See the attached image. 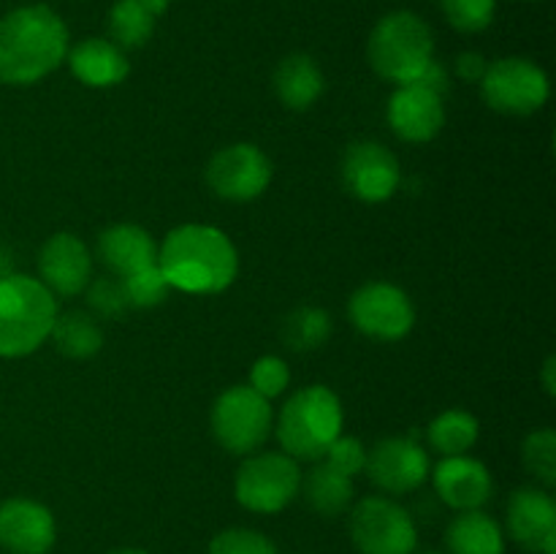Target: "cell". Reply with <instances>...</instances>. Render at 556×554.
<instances>
[{
  "instance_id": "12",
  "label": "cell",
  "mask_w": 556,
  "mask_h": 554,
  "mask_svg": "<svg viewBox=\"0 0 556 554\" xmlns=\"http://www.w3.org/2000/svg\"><path fill=\"white\" fill-rule=\"evenodd\" d=\"M204 174L212 193L226 201L244 204V201L264 196L271 177H275V168H271V161L261 147L239 141V144H228L217 150L206 163Z\"/></svg>"
},
{
  "instance_id": "6",
  "label": "cell",
  "mask_w": 556,
  "mask_h": 554,
  "mask_svg": "<svg viewBox=\"0 0 556 554\" xmlns=\"http://www.w3.org/2000/svg\"><path fill=\"white\" fill-rule=\"evenodd\" d=\"M299 487H302L299 462L282 451L253 454L242 462L233 478V494L239 505L253 514H280L296 500Z\"/></svg>"
},
{
  "instance_id": "36",
  "label": "cell",
  "mask_w": 556,
  "mask_h": 554,
  "mask_svg": "<svg viewBox=\"0 0 556 554\" xmlns=\"http://www.w3.org/2000/svg\"><path fill=\"white\" fill-rule=\"evenodd\" d=\"M556 358L548 356L546 362H543V373H541V380H543V389H546L548 396L556 394Z\"/></svg>"
},
{
  "instance_id": "10",
  "label": "cell",
  "mask_w": 556,
  "mask_h": 554,
  "mask_svg": "<svg viewBox=\"0 0 556 554\" xmlns=\"http://www.w3.org/2000/svg\"><path fill=\"white\" fill-rule=\"evenodd\" d=\"M386 117H389V125L396 134V139L410 141V144L432 141L445 125L443 85H440L438 65H429V71L421 79L396 85L394 96L389 98Z\"/></svg>"
},
{
  "instance_id": "9",
  "label": "cell",
  "mask_w": 556,
  "mask_h": 554,
  "mask_svg": "<svg viewBox=\"0 0 556 554\" xmlns=\"http://www.w3.org/2000/svg\"><path fill=\"white\" fill-rule=\"evenodd\" d=\"M489 109L500 114L527 117L548 101V76L541 65L527 58H500L489 63L486 74L478 81Z\"/></svg>"
},
{
  "instance_id": "38",
  "label": "cell",
  "mask_w": 556,
  "mask_h": 554,
  "mask_svg": "<svg viewBox=\"0 0 556 554\" xmlns=\"http://www.w3.org/2000/svg\"><path fill=\"white\" fill-rule=\"evenodd\" d=\"M0 277H3V253H0Z\"/></svg>"
},
{
  "instance_id": "28",
  "label": "cell",
  "mask_w": 556,
  "mask_h": 554,
  "mask_svg": "<svg viewBox=\"0 0 556 554\" xmlns=\"http://www.w3.org/2000/svg\"><path fill=\"white\" fill-rule=\"evenodd\" d=\"M521 459L525 467L543 483V487H554L556 483V432L543 427L527 435L525 445H521Z\"/></svg>"
},
{
  "instance_id": "27",
  "label": "cell",
  "mask_w": 556,
  "mask_h": 554,
  "mask_svg": "<svg viewBox=\"0 0 556 554\" xmlns=\"http://www.w3.org/2000/svg\"><path fill=\"white\" fill-rule=\"evenodd\" d=\"M280 335L282 342H286L291 351H315V348L326 345V340L331 337V318L326 310L304 304V307L291 310V313L286 315V320H282L280 326Z\"/></svg>"
},
{
  "instance_id": "11",
  "label": "cell",
  "mask_w": 556,
  "mask_h": 554,
  "mask_svg": "<svg viewBox=\"0 0 556 554\" xmlns=\"http://www.w3.org/2000/svg\"><path fill=\"white\" fill-rule=\"evenodd\" d=\"M348 318L362 335L394 342L410 335L416 326V307L410 297L394 282H364L348 302Z\"/></svg>"
},
{
  "instance_id": "17",
  "label": "cell",
  "mask_w": 556,
  "mask_h": 554,
  "mask_svg": "<svg viewBox=\"0 0 556 554\" xmlns=\"http://www.w3.org/2000/svg\"><path fill=\"white\" fill-rule=\"evenodd\" d=\"M58 541V525L47 505L30 498L0 503V546L9 554H47Z\"/></svg>"
},
{
  "instance_id": "3",
  "label": "cell",
  "mask_w": 556,
  "mask_h": 554,
  "mask_svg": "<svg viewBox=\"0 0 556 554\" xmlns=\"http://www.w3.org/2000/svg\"><path fill=\"white\" fill-rule=\"evenodd\" d=\"M58 299L30 275L0 277V358L30 356L49 340Z\"/></svg>"
},
{
  "instance_id": "23",
  "label": "cell",
  "mask_w": 556,
  "mask_h": 554,
  "mask_svg": "<svg viewBox=\"0 0 556 554\" xmlns=\"http://www.w3.org/2000/svg\"><path fill=\"white\" fill-rule=\"evenodd\" d=\"M445 546L451 554H505V532L481 508L459 511L445 530Z\"/></svg>"
},
{
  "instance_id": "24",
  "label": "cell",
  "mask_w": 556,
  "mask_h": 554,
  "mask_svg": "<svg viewBox=\"0 0 556 554\" xmlns=\"http://www.w3.org/2000/svg\"><path fill=\"white\" fill-rule=\"evenodd\" d=\"M49 340L54 342L63 356L68 358H90L103 348V331L98 326L96 315L81 313V310H68L54 318Z\"/></svg>"
},
{
  "instance_id": "31",
  "label": "cell",
  "mask_w": 556,
  "mask_h": 554,
  "mask_svg": "<svg viewBox=\"0 0 556 554\" xmlns=\"http://www.w3.org/2000/svg\"><path fill=\"white\" fill-rule=\"evenodd\" d=\"M210 554H277V546L258 530L228 527L210 541Z\"/></svg>"
},
{
  "instance_id": "29",
  "label": "cell",
  "mask_w": 556,
  "mask_h": 554,
  "mask_svg": "<svg viewBox=\"0 0 556 554\" xmlns=\"http://www.w3.org/2000/svg\"><path fill=\"white\" fill-rule=\"evenodd\" d=\"M440 11L459 33H481L492 25L497 0H440Z\"/></svg>"
},
{
  "instance_id": "7",
  "label": "cell",
  "mask_w": 556,
  "mask_h": 554,
  "mask_svg": "<svg viewBox=\"0 0 556 554\" xmlns=\"http://www.w3.org/2000/svg\"><path fill=\"white\" fill-rule=\"evenodd\" d=\"M212 435L231 454H253L266 443L275 424L269 400L250 386H231L212 405Z\"/></svg>"
},
{
  "instance_id": "21",
  "label": "cell",
  "mask_w": 556,
  "mask_h": 554,
  "mask_svg": "<svg viewBox=\"0 0 556 554\" xmlns=\"http://www.w3.org/2000/svg\"><path fill=\"white\" fill-rule=\"evenodd\" d=\"M271 85H275L282 106L293 109V112H304L324 96L326 79L320 65L309 54L293 52L280 60L275 76H271Z\"/></svg>"
},
{
  "instance_id": "2",
  "label": "cell",
  "mask_w": 556,
  "mask_h": 554,
  "mask_svg": "<svg viewBox=\"0 0 556 554\" xmlns=\"http://www.w3.org/2000/svg\"><path fill=\"white\" fill-rule=\"evenodd\" d=\"M157 266L177 291L220 293L237 280L239 255L220 228L185 223L166 234L157 248Z\"/></svg>"
},
{
  "instance_id": "30",
  "label": "cell",
  "mask_w": 556,
  "mask_h": 554,
  "mask_svg": "<svg viewBox=\"0 0 556 554\" xmlns=\"http://www.w3.org/2000/svg\"><path fill=\"white\" fill-rule=\"evenodd\" d=\"M119 280H123L125 293H128L130 307H157L168 297V291H172V286L166 282L157 264L134 272L128 277H119Z\"/></svg>"
},
{
  "instance_id": "1",
  "label": "cell",
  "mask_w": 556,
  "mask_h": 554,
  "mask_svg": "<svg viewBox=\"0 0 556 554\" xmlns=\"http://www.w3.org/2000/svg\"><path fill=\"white\" fill-rule=\"evenodd\" d=\"M65 54H68V27L49 5H20L0 20L3 85H36L60 68Z\"/></svg>"
},
{
  "instance_id": "8",
  "label": "cell",
  "mask_w": 556,
  "mask_h": 554,
  "mask_svg": "<svg viewBox=\"0 0 556 554\" xmlns=\"http://www.w3.org/2000/svg\"><path fill=\"white\" fill-rule=\"evenodd\" d=\"M348 530L358 554H413L418 546L416 521L389 498L358 500Z\"/></svg>"
},
{
  "instance_id": "19",
  "label": "cell",
  "mask_w": 556,
  "mask_h": 554,
  "mask_svg": "<svg viewBox=\"0 0 556 554\" xmlns=\"http://www.w3.org/2000/svg\"><path fill=\"white\" fill-rule=\"evenodd\" d=\"M98 259L114 277H128L134 272L157 264V244L150 231L136 223H114L98 234Z\"/></svg>"
},
{
  "instance_id": "39",
  "label": "cell",
  "mask_w": 556,
  "mask_h": 554,
  "mask_svg": "<svg viewBox=\"0 0 556 554\" xmlns=\"http://www.w3.org/2000/svg\"><path fill=\"white\" fill-rule=\"evenodd\" d=\"M424 554H440V552H424Z\"/></svg>"
},
{
  "instance_id": "20",
  "label": "cell",
  "mask_w": 556,
  "mask_h": 554,
  "mask_svg": "<svg viewBox=\"0 0 556 554\" xmlns=\"http://www.w3.org/2000/svg\"><path fill=\"white\" fill-rule=\"evenodd\" d=\"M65 60H68L71 74L87 87H114L130 74L125 49H119L109 38H85L76 47H68Z\"/></svg>"
},
{
  "instance_id": "16",
  "label": "cell",
  "mask_w": 556,
  "mask_h": 554,
  "mask_svg": "<svg viewBox=\"0 0 556 554\" xmlns=\"http://www.w3.org/2000/svg\"><path fill=\"white\" fill-rule=\"evenodd\" d=\"M505 527L527 552L556 554V503L546 489H516L508 500Z\"/></svg>"
},
{
  "instance_id": "15",
  "label": "cell",
  "mask_w": 556,
  "mask_h": 554,
  "mask_svg": "<svg viewBox=\"0 0 556 554\" xmlns=\"http://www.w3.org/2000/svg\"><path fill=\"white\" fill-rule=\"evenodd\" d=\"M92 277V255L71 231H58L38 253V280L52 297H76Z\"/></svg>"
},
{
  "instance_id": "25",
  "label": "cell",
  "mask_w": 556,
  "mask_h": 554,
  "mask_svg": "<svg viewBox=\"0 0 556 554\" xmlns=\"http://www.w3.org/2000/svg\"><path fill=\"white\" fill-rule=\"evenodd\" d=\"M478 435H481L478 418L462 407L443 411L440 416H434V421L427 429L429 445L443 456L467 454L478 443Z\"/></svg>"
},
{
  "instance_id": "37",
  "label": "cell",
  "mask_w": 556,
  "mask_h": 554,
  "mask_svg": "<svg viewBox=\"0 0 556 554\" xmlns=\"http://www.w3.org/2000/svg\"><path fill=\"white\" fill-rule=\"evenodd\" d=\"M112 554H150V552H144V549H114Z\"/></svg>"
},
{
  "instance_id": "34",
  "label": "cell",
  "mask_w": 556,
  "mask_h": 554,
  "mask_svg": "<svg viewBox=\"0 0 556 554\" xmlns=\"http://www.w3.org/2000/svg\"><path fill=\"white\" fill-rule=\"evenodd\" d=\"M324 459L329 462L331 467H337V470H342L345 476L353 478L356 473L364 470V462H367V449L362 445V440L340 435V438L329 445V451L324 454Z\"/></svg>"
},
{
  "instance_id": "14",
  "label": "cell",
  "mask_w": 556,
  "mask_h": 554,
  "mask_svg": "<svg viewBox=\"0 0 556 554\" xmlns=\"http://www.w3.org/2000/svg\"><path fill=\"white\" fill-rule=\"evenodd\" d=\"M364 470L372 483L389 494H405L421 487L429 478V456L416 435L386 438L367 451Z\"/></svg>"
},
{
  "instance_id": "22",
  "label": "cell",
  "mask_w": 556,
  "mask_h": 554,
  "mask_svg": "<svg viewBox=\"0 0 556 554\" xmlns=\"http://www.w3.org/2000/svg\"><path fill=\"white\" fill-rule=\"evenodd\" d=\"M299 492H304V500L315 514L331 519V516L345 514L353 505V478L331 467L326 459H318V465L307 476H302Z\"/></svg>"
},
{
  "instance_id": "5",
  "label": "cell",
  "mask_w": 556,
  "mask_h": 554,
  "mask_svg": "<svg viewBox=\"0 0 556 554\" xmlns=\"http://www.w3.org/2000/svg\"><path fill=\"white\" fill-rule=\"evenodd\" d=\"M367 58L380 79L394 85L421 79L434 63L432 27L413 11H391L369 33Z\"/></svg>"
},
{
  "instance_id": "32",
  "label": "cell",
  "mask_w": 556,
  "mask_h": 554,
  "mask_svg": "<svg viewBox=\"0 0 556 554\" xmlns=\"http://www.w3.org/2000/svg\"><path fill=\"white\" fill-rule=\"evenodd\" d=\"M87 304L98 318H117L130 307L123 280L114 275L87 282Z\"/></svg>"
},
{
  "instance_id": "4",
  "label": "cell",
  "mask_w": 556,
  "mask_h": 554,
  "mask_svg": "<svg viewBox=\"0 0 556 554\" xmlns=\"http://www.w3.org/2000/svg\"><path fill=\"white\" fill-rule=\"evenodd\" d=\"M342 402L329 386H304L282 405L277 416V440L282 454L293 459L318 462L342 435Z\"/></svg>"
},
{
  "instance_id": "18",
  "label": "cell",
  "mask_w": 556,
  "mask_h": 554,
  "mask_svg": "<svg viewBox=\"0 0 556 554\" xmlns=\"http://www.w3.org/2000/svg\"><path fill=\"white\" fill-rule=\"evenodd\" d=\"M440 500L454 511H478L492 498V473L481 459L472 456H443L432 473Z\"/></svg>"
},
{
  "instance_id": "33",
  "label": "cell",
  "mask_w": 556,
  "mask_h": 554,
  "mask_svg": "<svg viewBox=\"0 0 556 554\" xmlns=\"http://www.w3.org/2000/svg\"><path fill=\"white\" fill-rule=\"evenodd\" d=\"M291 383V369L280 356H261L258 362L250 367V389L258 391L264 400H275Z\"/></svg>"
},
{
  "instance_id": "26",
  "label": "cell",
  "mask_w": 556,
  "mask_h": 554,
  "mask_svg": "<svg viewBox=\"0 0 556 554\" xmlns=\"http://www.w3.org/2000/svg\"><path fill=\"white\" fill-rule=\"evenodd\" d=\"M157 16L144 5V0H117L109 11V41L117 43L119 49H139L144 47L155 30Z\"/></svg>"
},
{
  "instance_id": "35",
  "label": "cell",
  "mask_w": 556,
  "mask_h": 554,
  "mask_svg": "<svg viewBox=\"0 0 556 554\" xmlns=\"http://www.w3.org/2000/svg\"><path fill=\"white\" fill-rule=\"evenodd\" d=\"M486 68L489 63L483 60V54L478 52H462L459 58H456V76L465 81H481Z\"/></svg>"
},
{
  "instance_id": "13",
  "label": "cell",
  "mask_w": 556,
  "mask_h": 554,
  "mask_svg": "<svg viewBox=\"0 0 556 554\" xmlns=\"http://www.w3.org/2000/svg\"><path fill=\"white\" fill-rule=\"evenodd\" d=\"M340 174L348 193L367 204L389 201L402 182L400 161L378 141H353L342 155Z\"/></svg>"
}]
</instances>
